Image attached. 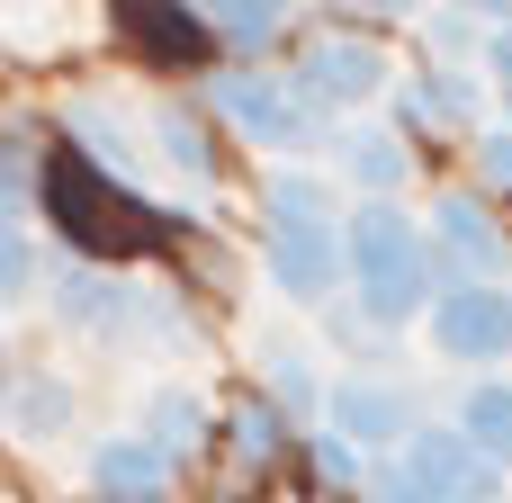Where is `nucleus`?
<instances>
[{"instance_id": "nucleus-1", "label": "nucleus", "mask_w": 512, "mask_h": 503, "mask_svg": "<svg viewBox=\"0 0 512 503\" xmlns=\"http://www.w3.org/2000/svg\"><path fill=\"white\" fill-rule=\"evenodd\" d=\"M342 270H351L369 324H414V315L432 306V288H441L432 234H423L405 207H387V198H369L360 216H342Z\"/></svg>"}, {"instance_id": "nucleus-2", "label": "nucleus", "mask_w": 512, "mask_h": 503, "mask_svg": "<svg viewBox=\"0 0 512 503\" xmlns=\"http://www.w3.org/2000/svg\"><path fill=\"white\" fill-rule=\"evenodd\" d=\"M36 189H45V207H54L63 243H81V252H135V243H153V234L171 225V216H162V207H144L135 189L99 180L81 153H45Z\"/></svg>"}, {"instance_id": "nucleus-3", "label": "nucleus", "mask_w": 512, "mask_h": 503, "mask_svg": "<svg viewBox=\"0 0 512 503\" xmlns=\"http://www.w3.org/2000/svg\"><path fill=\"white\" fill-rule=\"evenodd\" d=\"M387 503H495L504 495V468L486 450H468L459 432H414L396 450V468L378 477Z\"/></svg>"}, {"instance_id": "nucleus-4", "label": "nucleus", "mask_w": 512, "mask_h": 503, "mask_svg": "<svg viewBox=\"0 0 512 503\" xmlns=\"http://www.w3.org/2000/svg\"><path fill=\"white\" fill-rule=\"evenodd\" d=\"M387 81V54L369 45V36H315L306 54H297V108L315 117V108H360L369 90Z\"/></svg>"}, {"instance_id": "nucleus-5", "label": "nucleus", "mask_w": 512, "mask_h": 503, "mask_svg": "<svg viewBox=\"0 0 512 503\" xmlns=\"http://www.w3.org/2000/svg\"><path fill=\"white\" fill-rule=\"evenodd\" d=\"M432 270H450V288H495V270H504V234H495V216H486V198L477 189H450L441 207H432Z\"/></svg>"}, {"instance_id": "nucleus-6", "label": "nucleus", "mask_w": 512, "mask_h": 503, "mask_svg": "<svg viewBox=\"0 0 512 503\" xmlns=\"http://www.w3.org/2000/svg\"><path fill=\"white\" fill-rule=\"evenodd\" d=\"M432 342L468 369L512 351V288H441L432 297Z\"/></svg>"}, {"instance_id": "nucleus-7", "label": "nucleus", "mask_w": 512, "mask_h": 503, "mask_svg": "<svg viewBox=\"0 0 512 503\" xmlns=\"http://www.w3.org/2000/svg\"><path fill=\"white\" fill-rule=\"evenodd\" d=\"M207 99H216L252 144H270V153H297V144H306V126H315V117L297 108V90H288V81H270V72H216V81H207Z\"/></svg>"}, {"instance_id": "nucleus-8", "label": "nucleus", "mask_w": 512, "mask_h": 503, "mask_svg": "<svg viewBox=\"0 0 512 503\" xmlns=\"http://www.w3.org/2000/svg\"><path fill=\"white\" fill-rule=\"evenodd\" d=\"M90 495L99 503H171L180 495V468L144 441V432H117L90 450Z\"/></svg>"}, {"instance_id": "nucleus-9", "label": "nucleus", "mask_w": 512, "mask_h": 503, "mask_svg": "<svg viewBox=\"0 0 512 503\" xmlns=\"http://www.w3.org/2000/svg\"><path fill=\"white\" fill-rule=\"evenodd\" d=\"M270 279L297 306L333 297L342 288V225H270Z\"/></svg>"}, {"instance_id": "nucleus-10", "label": "nucleus", "mask_w": 512, "mask_h": 503, "mask_svg": "<svg viewBox=\"0 0 512 503\" xmlns=\"http://www.w3.org/2000/svg\"><path fill=\"white\" fill-rule=\"evenodd\" d=\"M333 441L405 450V441H414V396H405V387H378V378H342V387H333Z\"/></svg>"}, {"instance_id": "nucleus-11", "label": "nucleus", "mask_w": 512, "mask_h": 503, "mask_svg": "<svg viewBox=\"0 0 512 503\" xmlns=\"http://www.w3.org/2000/svg\"><path fill=\"white\" fill-rule=\"evenodd\" d=\"M171 468L189 459V450H207V405H198V387H162L153 396V432H144Z\"/></svg>"}, {"instance_id": "nucleus-12", "label": "nucleus", "mask_w": 512, "mask_h": 503, "mask_svg": "<svg viewBox=\"0 0 512 503\" xmlns=\"http://www.w3.org/2000/svg\"><path fill=\"white\" fill-rule=\"evenodd\" d=\"M459 441H468V450H486L495 468L512 459V387H504V378H486V387L459 405Z\"/></svg>"}, {"instance_id": "nucleus-13", "label": "nucleus", "mask_w": 512, "mask_h": 503, "mask_svg": "<svg viewBox=\"0 0 512 503\" xmlns=\"http://www.w3.org/2000/svg\"><path fill=\"white\" fill-rule=\"evenodd\" d=\"M405 162H414V153H405V135H387V126H360V135L342 144V171H351L369 198H387V189L405 180Z\"/></svg>"}, {"instance_id": "nucleus-14", "label": "nucleus", "mask_w": 512, "mask_h": 503, "mask_svg": "<svg viewBox=\"0 0 512 503\" xmlns=\"http://www.w3.org/2000/svg\"><path fill=\"white\" fill-rule=\"evenodd\" d=\"M54 315H63V324H81V333H90V324L108 333V324H126V288H117V279H99V270H63Z\"/></svg>"}, {"instance_id": "nucleus-15", "label": "nucleus", "mask_w": 512, "mask_h": 503, "mask_svg": "<svg viewBox=\"0 0 512 503\" xmlns=\"http://www.w3.org/2000/svg\"><path fill=\"white\" fill-rule=\"evenodd\" d=\"M153 135H162V153H171V171L180 180H216V144H207V126L189 117V108H153Z\"/></svg>"}, {"instance_id": "nucleus-16", "label": "nucleus", "mask_w": 512, "mask_h": 503, "mask_svg": "<svg viewBox=\"0 0 512 503\" xmlns=\"http://www.w3.org/2000/svg\"><path fill=\"white\" fill-rule=\"evenodd\" d=\"M261 207H270V225H333V189L315 171H270Z\"/></svg>"}, {"instance_id": "nucleus-17", "label": "nucleus", "mask_w": 512, "mask_h": 503, "mask_svg": "<svg viewBox=\"0 0 512 503\" xmlns=\"http://www.w3.org/2000/svg\"><path fill=\"white\" fill-rule=\"evenodd\" d=\"M36 279H45V252H36V234L18 225V207H0V306L36 297Z\"/></svg>"}, {"instance_id": "nucleus-18", "label": "nucleus", "mask_w": 512, "mask_h": 503, "mask_svg": "<svg viewBox=\"0 0 512 503\" xmlns=\"http://www.w3.org/2000/svg\"><path fill=\"white\" fill-rule=\"evenodd\" d=\"M279 450H288V414H279L270 396L234 405V459H243V468H270Z\"/></svg>"}, {"instance_id": "nucleus-19", "label": "nucleus", "mask_w": 512, "mask_h": 503, "mask_svg": "<svg viewBox=\"0 0 512 503\" xmlns=\"http://www.w3.org/2000/svg\"><path fill=\"white\" fill-rule=\"evenodd\" d=\"M414 117L423 126H468L477 117V81L468 72H423L414 81Z\"/></svg>"}, {"instance_id": "nucleus-20", "label": "nucleus", "mask_w": 512, "mask_h": 503, "mask_svg": "<svg viewBox=\"0 0 512 503\" xmlns=\"http://www.w3.org/2000/svg\"><path fill=\"white\" fill-rule=\"evenodd\" d=\"M126 36H144L153 54H207V18H162V9H126Z\"/></svg>"}, {"instance_id": "nucleus-21", "label": "nucleus", "mask_w": 512, "mask_h": 503, "mask_svg": "<svg viewBox=\"0 0 512 503\" xmlns=\"http://www.w3.org/2000/svg\"><path fill=\"white\" fill-rule=\"evenodd\" d=\"M63 423H72V387H63V378H27V387H18V432H27V441H54Z\"/></svg>"}, {"instance_id": "nucleus-22", "label": "nucleus", "mask_w": 512, "mask_h": 503, "mask_svg": "<svg viewBox=\"0 0 512 503\" xmlns=\"http://www.w3.org/2000/svg\"><path fill=\"white\" fill-rule=\"evenodd\" d=\"M207 36H216V45H243V54H252V45H279V9H261V0H225V9L207 18Z\"/></svg>"}, {"instance_id": "nucleus-23", "label": "nucleus", "mask_w": 512, "mask_h": 503, "mask_svg": "<svg viewBox=\"0 0 512 503\" xmlns=\"http://www.w3.org/2000/svg\"><path fill=\"white\" fill-rule=\"evenodd\" d=\"M315 468H324L333 486H351V477H360V450H351V441H315Z\"/></svg>"}, {"instance_id": "nucleus-24", "label": "nucleus", "mask_w": 512, "mask_h": 503, "mask_svg": "<svg viewBox=\"0 0 512 503\" xmlns=\"http://www.w3.org/2000/svg\"><path fill=\"white\" fill-rule=\"evenodd\" d=\"M477 153H486V180H495V189H512V126H495Z\"/></svg>"}, {"instance_id": "nucleus-25", "label": "nucleus", "mask_w": 512, "mask_h": 503, "mask_svg": "<svg viewBox=\"0 0 512 503\" xmlns=\"http://www.w3.org/2000/svg\"><path fill=\"white\" fill-rule=\"evenodd\" d=\"M486 72H495V81H512V18L486 36Z\"/></svg>"}, {"instance_id": "nucleus-26", "label": "nucleus", "mask_w": 512, "mask_h": 503, "mask_svg": "<svg viewBox=\"0 0 512 503\" xmlns=\"http://www.w3.org/2000/svg\"><path fill=\"white\" fill-rule=\"evenodd\" d=\"M0 405H9V342H0Z\"/></svg>"}, {"instance_id": "nucleus-27", "label": "nucleus", "mask_w": 512, "mask_h": 503, "mask_svg": "<svg viewBox=\"0 0 512 503\" xmlns=\"http://www.w3.org/2000/svg\"><path fill=\"white\" fill-rule=\"evenodd\" d=\"M324 503H342V495H324Z\"/></svg>"}]
</instances>
